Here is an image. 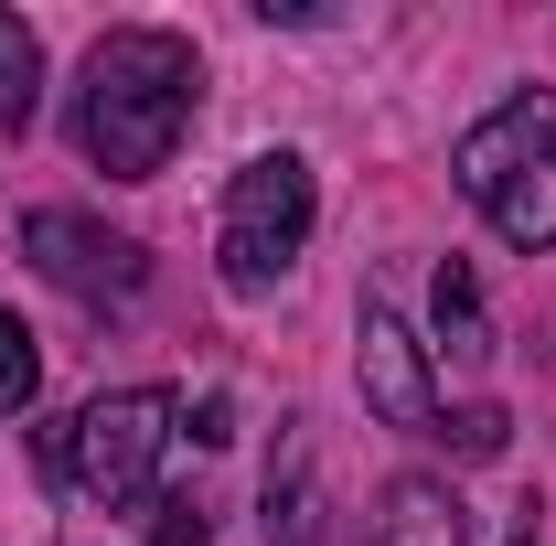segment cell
I'll list each match as a JSON object with an SVG mask.
<instances>
[{"label": "cell", "instance_id": "6da1fadb", "mask_svg": "<svg viewBox=\"0 0 556 546\" xmlns=\"http://www.w3.org/2000/svg\"><path fill=\"white\" fill-rule=\"evenodd\" d=\"M193 97H204L193 33L129 22V33H108L86 54V75H75V150L108 183H150V172H172V150L193 129Z\"/></svg>", "mask_w": 556, "mask_h": 546}, {"label": "cell", "instance_id": "7a4b0ae2", "mask_svg": "<svg viewBox=\"0 0 556 546\" xmlns=\"http://www.w3.org/2000/svg\"><path fill=\"white\" fill-rule=\"evenodd\" d=\"M460 194L492 214L503 247H556V86H514L482 129L460 139Z\"/></svg>", "mask_w": 556, "mask_h": 546}, {"label": "cell", "instance_id": "3957f363", "mask_svg": "<svg viewBox=\"0 0 556 546\" xmlns=\"http://www.w3.org/2000/svg\"><path fill=\"white\" fill-rule=\"evenodd\" d=\"M311 214H321V183H311V161L300 150H257L236 183H225V236H214V258H225V289L236 300H257L289 278V258L311 247Z\"/></svg>", "mask_w": 556, "mask_h": 546}, {"label": "cell", "instance_id": "277c9868", "mask_svg": "<svg viewBox=\"0 0 556 546\" xmlns=\"http://www.w3.org/2000/svg\"><path fill=\"white\" fill-rule=\"evenodd\" d=\"M172 439H182V397L172 386H118V397H97L86 418H65V472L97 504H150Z\"/></svg>", "mask_w": 556, "mask_h": 546}, {"label": "cell", "instance_id": "5b68a950", "mask_svg": "<svg viewBox=\"0 0 556 546\" xmlns=\"http://www.w3.org/2000/svg\"><path fill=\"white\" fill-rule=\"evenodd\" d=\"M22 258L54 278V289H75V300H139L150 289V258H139L129 236H108L97 214H75V204H33L22 214Z\"/></svg>", "mask_w": 556, "mask_h": 546}, {"label": "cell", "instance_id": "8992f818", "mask_svg": "<svg viewBox=\"0 0 556 546\" xmlns=\"http://www.w3.org/2000/svg\"><path fill=\"white\" fill-rule=\"evenodd\" d=\"M353 386H364V408L386 418V429H407V439H439V386H428V343L386 311V300H364V322H353Z\"/></svg>", "mask_w": 556, "mask_h": 546}, {"label": "cell", "instance_id": "52a82bcc", "mask_svg": "<svg viewBox=\"0 0 556 546\" xmlns=\"http://www.w3.org/2000/svg\"><path fill=\"white\" fill-rule=\"evenodd\" d=\"M375 546H471V504L450 482L407 472V482L375 493Z\"/></svg>", "mask_w": 556, "mask_h": 546}, {"label": "cell", "instance_id": "ba28073f", "mask_svg": "<svg viewBox=\"0 0 556 546\" xmlns=\"http://www.w3.org/2000/svg\"><path fill=\"white\" fill-rule=\"evenodd\" d=\"M33 108H43V44L22 11H0V129H33Z\"/></svg>", "mask_w": 556, "mask_h": 546}, {"label": "cell", "instance_id": "9c48e42d", "mask_svg": "<svg viewBox=\"0 0 556 546\" xmlns=\"http://www.w3.org/2000/svg\"><path fill=\"white\" fill-rule=\"evenodd\" d=\"M428 311H439V343H450L460 364H482V353H492V322H482V278L460 269V258L439 269V289H428Z\"/></svg>", "mask_w": 556, "mask_h": 546}, {"label": "cell", "instance_id": "30bf717a", "mask_svg": "<svg viewBox=\"0 0 556 546\" xmlns=\"http://www.w3.org/2000/svg\"><path fill=\"white\" fill-rule=\"evenodd\" d=\"M33 386H43V353L22 333V311H0V408H33Z\"/></svg>", "mask_w": 556, "mask_h": 546}, {"label": "cell", "instance_id": "8fae6325", "mask_svg": "<svg viewBox=\"0 0 556 546\" xmlns=\"http://www.w3.org/2000/svg\"><path fill=\"white\" fill-rule=\"evenodd\" d=\"M439 439H450L460 461H503V439H514V418H503V408H460V418H439Z\"/></svg>", "mask_w": 556, "mask_h": 546}, {"label": "cell", "instance_id": "7c38bea8", "mask_svg": "<svg viewBox=\"0 0 556 546\" xmlns=\"http://www.w3.org/2000/svg\"><path fill=\"white\" fill-rule=\"evenodd\" d=\"M214 514L193 504V493H150V546H204Z\"/></svg>", "mask_w": 556, "mask_h": 546}, {"label": "cell", "instance_id": "4fadbf2b", "mask_svg": "<svg viewBox=\"0 0 556 546\" xmlns=\"http://www.w3.org/2000/svg\"><path fill=\"white\" fill-rule=\"evenodd\" d=\"M193 439H204V450H225V439H236V408H225V397H204V408H193Z\"/></svg>", "mask_w": 556, "mask_h": 546}]
</instances>
